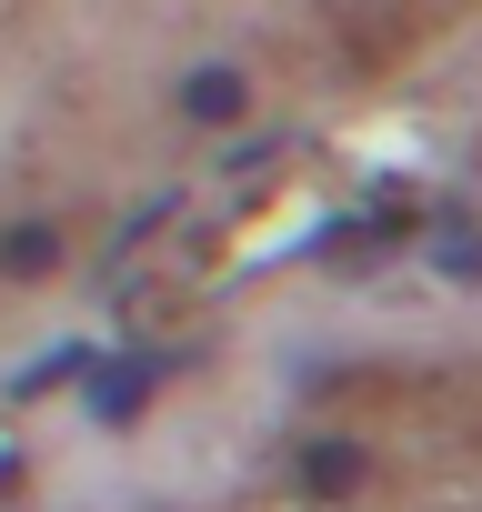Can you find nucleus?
<instances>
[{"mask_svg": "<svg viewBox=\"0 0 482 512\" xmlns=\"http://www.w3.org/2000/svg\"><path fill=\"white\" fill-rule=\"evenodd\" d=\"M241 111H252V81H241L231 61H211V71H191V81H181V121L221 131V121H241Z\"/></svg>", "mask_w": 482, "mask_h": 512, "instance_id": "f257e3e1", "label": "nucleus"}, {"mask_svg": "<svg viewBox=\"0 0 482 512\" xmlns=\"http://www.w3.org/2000/svg\"><path fill=\"white\" fill-rule=\"evenodd\" d=\"M151 382H161V362H151V352H141V362H121V372H101V382H91V422H131Z\"/></svg>", "mask_w": 482, "mask_h": 512, "instance_id": "7ed1b4c3", "label": "nucleus"}, {"mask_svg": "<svg viewBox=\"0 0 482 512\" xmlns=\"http://www.w3.org/2000/svg\"><path fill=\"white\" fill-rule=\"evenodd\" d=\"M61 262V231L51 221H11V231H0V272H11V282H41Z\"/></svg>", "mask_w": 482, "mask_h": 512, "instance_id": "f03ea898", "label": "nucleus"}, {"mask_svg": "<svg viewBox=\"0 0 482 512\" xmlns=\"http://www.w3.org/2000/svg\"><path fill=\"white\" fill-rule=\"evenodd\" d=\"M442 272H452V282H482V241H472V231L442 241Z\"/></svg>", "mask_w": 482, "mask_h": 512, "instance_id": "39448f33", "label": "nucleus"}, {"mask_svg": "<svg viewBox=\"0 0 482 512\" xmlns=\"http://www.w3.org/2000/svg\"><path fill=\"white\" fill-rule=\"evenodd\" d=\"M302 492H362V442H302Z\"/></svg>", "mask_w": 482, "mask_h": 512, "instance_id": "20e7f679", "label": "nucleus"}]
</instances>
